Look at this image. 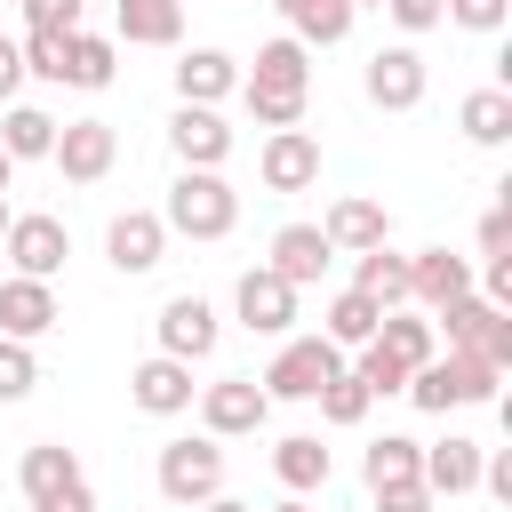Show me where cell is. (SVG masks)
Wrapping results in <instances>:
<instances>
[{
    "instance_id": "1",
    "label": "cell",
    "mask_w": 512,
    "mask_h": 512,
    "mask_svg": "<svg viewBox=\"0 0 512 512\" xmlns=\"http://www.w3.org/2000/svg\"><path fill=\"white\" fill-rule=\"evenodd\" d=\"M160 224H168L176 240H224V232L240 224V192H232L216 168H176V184H168V200H160Z\"/></svg>"
},
{
    "instance_id": "2",
    "label": "cell",
    "mask_w": 512,
    "mask_h": 512,
    "mask_svg": "<svg viewBox=\"0 0 512 512\" xmlns=\"http://www.w3.org/2000/svg\"><path fill=\"white\" fill-rule=\"evenodd\" d=\"M152 480H160V496H168L176 512L208 504V496L224 488V440H216V432H192V440H160V464H152Z\"/></svg>"
},
{
    "instance_id": "3",
    "label": "cell",
    "mask_w": 512,
    "mask_h": 512,
    "mask_svg": "<svg viewBox=\"0 0 512 512\" xmlns=\"http://www.w3.org/2000/svg\"><path fill=\"white\" fill-rule=\"evenodd\" d=\"M432 336H440V344H464V352H480V360H496V368H512V312L488 304L480 288L448 296V304L432 312Z\"/></svg>"
},
{
    "instance_id": "4",
    "label": "cell",
    "mask_w": 512,
    "mask_h": 512,
    "mask_svg": "<svg viewBox=\"0 0 512 512\" xmlns=\"http://www.w3.org/2000/svg\"><path fill=\"white\" fill-rule=\"evenodd\" d=\"M336 368H344V352H336L328 336H280V352L264 360L256 384H264V400H312Z\"/></svg>"
},
{
    "instance_id": "5",
    "label": "cell",
    "mask_w": 512,
    "mask_h": 512,
    "mask_svg": "<svg viewBox=\"0 0 512 512\" xmlns=\"http://www.w3.org/2000/svg\"><path fill=\"white\" fill-rule=\"evenodd\" d=\"M0 256H8V272H24V280H56L64 272V256H72V232H64V216H8V232H0Z\"/></svg>"
},
{
    "instance_id": "6",
    "label": "cell",
    "mask_w": 512,
    "mask_h": 512,
    "mask_svg": "<svg viewBox=\"0 0 512 512\" xmlns=\"http://www.w3.org/2000/svg\"><path fill=\"white\" fill-rule=\"evenodd\" d=\"M192 400H200V432H216V440H248V432H264V416H272V400H264L256 376H216V384H200Z\"/></svg>"
},
{
    "instance_id": "7",
    "label": "cell",
    "mask_w": 512,
    "mask_h": 512,
    "mask_svg": "<svg viewBox=\"0 0 512 512\" xmlns=\"http://www.w3.org/2000/svg\"><path fill=\"white\" fill-rule=\"evenodd\" d=\"M160 256H168V224H160V208H120V216L104 224V264H112L120 280H144Z\"/></svg>"
},
{
    "instance_id": "8",
    "label": "cell",
    "mask_w": 512,
    "mask_h": 512,
    "mask_svg": "<svg viewBox=\"0 0 512 512\" xmlns=\"http://www.w3.org/2000/svg\"><path fill=\"white\" fill-rule=\"evenodd\" d=\"M232 320H240L248 336H288V328H296V288H288L272 264H248L240 288H232Z\"/></svg>"
},
{
    "instance_id": "9",
    "label": "cell",
    "mask_w": 512,
    "mask_h": 512,
    "mask_svg": "<svg viewBox=\"0 0 512 512\" xmlns=\"http://www.w3.org/2000/svg\"><path fill=\"white\" fill-rule=\"evenodd\" d=\"M360 88H368V104H376V112H416V104H424V88H432V72H424V56L400 40V48H376V56H368Z\"/></svg>"
},
{
    "instance_id": "10",
    "label": "cell",
    "mask_w": 512,
    "mask_h": 512,
    "mask_svg": "<svg viewBox=\"0 0 512 512\" xmlns=\"http://www.w3.org/2000/svg\"><path fill=\"white\" fill-rule=\"evenodd\" d=\"M48 160L64 168V184H104L112 160H120V136H112V120H64Z\"/></svg>"
},
{
    "instance_id": "11",
    "label": "cell",
    "mask_w": 512,
    "mask_h": 512,
    "mask_svg": "<svg viewBox=\"0 0 512 512\" xmlns=\"http://www.w3.org/2000/svg\"><path fill=\"white\" fill-rule=\"evenodd\" d=\"M256 176H264V192H312L320 184V136L312 128H272L264 152H256Z\"/></svg>"
},
{
    "instance_id": "12",
    "label": "cell",
    "mask_w": 512,
    "mask_h": 512,
    "mask_svg": "<svg viewBox=\"0 0 512 512\" xmlns=\"http://www.w3.org/2000/svg\"><path fill=\"white\" fill-rule=\"evenodd\" d=\"M152 328H160V352H168V360H208L216 336H224V320H216L208 296H168Z\"/></svg>"
},
{
    "instance_id": "13",
    "label": "cell",
    "mask_w": 512,
    "mask_h": 512,
    "mask_svg": "<svg viewBox=\"0 0 512 512\" xmlns=\"http://www.w3.org/2000/svg\"><path fill=\"white\" fill-rule=\"evenodd\" d=\"M56 320H64V304H56V280H24V272H8V280H0V336H16V344H40Z\"/></svg>"
},
{
    "instance_id": "14",
    "label": "cell",
    "mask_w": 512,
    "mask_h": 512,
    "mask_svg": "<svg viewBox=\"0 0 512 512\" xmlns=\"http://www.w3.org/2000/svg\"><path fill=\"white\" fill-rule=\"evenodd\" d=\"M168 152H176L184 168H224V152H232L224 112H216V104H176V112H168Z\"/></svg>"
},
{
    "instance_id": "15",
    "label": "cell",
    "mask_w": 512,
    "mask_h": 512,
    "mask_svg": "<svg viewBox=\"0 0 512 512\" xmlns=\"http://www.w3.org/2000/svg\"><path fill=\"white\" fill-rule=\"evenodd\" d=\"M320 232H328V248H336V256H360V248L392 240V208H384V200H368V192H344V200H328Z\"/></svg>"
},
{
    "instance_id": "16",
    "label": "cell",
    "mask_w": 512,
    "mask_h": 512,
    "mask_svg": "<svg viewBox=\"0 0 512 512\" xmlns=\"http://www.w3.org/2000/svg\"><path fill=\"white\" fill-rule=\"evenodd\" d=\"M192 392H200V384H192V360H168V352H152V360L128 376V400H136L144 416H184Z\"/></svg>"
},
{
    "instance_id": "17",
    "label": "cell",
    "mask_w": 512,
    "mask_h": 512,
    "mask_svg": "<svg viewBox=\"0 0 512 512\" xmlns=\"http://www.w3.org/2000/svg\"><path fill=\"white\" fill-rule=\"evenodd\" d=\"M264 264H272V272H280L288 288H312V280H320V272L336 264V248H328V232H320V224H280V232H272V256H264Z\"/></svg>"
},
{
    "instance_id": "18",
    "label": "cell",
    "mask_w": 512,
    "mask_h": 512,
    "mask_svg": "<svg viewBox=\"0 0 512 512\" xmlns=\"http://www.w3.org/2000/svg\"><path fill=\"white\" fill-rule=\"evenodd\" d=\"M464 288H472V256H456V248H416V256H408V304L440 312V304L464 296Z\"/></svg>"
},
{
    "instance_id": "19",
    "label": "cell",
    "mask_w": 512,
    "mask_h": 512,
    "mask_svg": "<svg viewBox=\"0 0 512 512\" xmlns=\"http://www.w3.org/2000/svg\"><path fill=\"white\" fill-rule=\"evenodd\" d=\"M480 456H488L480 440L448 432V440H424V464H416V472H424L432 496H472V488H480Z\"/></svg>"
},
{
    "instance_id": "20",
    "label": "cell",
    "mask_w": 512,
    "mask_h": 512,
    "mask_svg": "<svg viewBox=\"0 0 512 512\" xmlns=\"http://www.w3.org/2000/svg\"><path fill=\"white\" fill-rule=\"evenodd\" d=\"M112 80H120V40L112 32H64L56 88H112Z\"/></svg>"
},
{
    "instance_id": "21",
    "label": "cell",
    "mask_w": 512,
    "mask_h": 512,
    "mask_svg": "<svg viewBox=\"0 0 512 512\" xmlns=\"http://www.w3.org/2000/svg\"><path fill=\"white\" fill-rule=\"evenodd\" d=\"M240 96V64L224 48H184L176 56V104H224Z\"/></svg>"
},
{
    "instance_id": "22",
    "label": "cell",
    "mask_w": 512,
    "mask_h": 512,
    "mask_svg": "<svg viewBox=\"0 0 512 512\" xmlns=\"http://www.w3.org/2000/svg\"><path fill=\"white\" fill-rule=\"evenodd\" d=\"M240 88H272V96H312V48H304L296 32L264 40V48H256V72H248Z\"/></svg>"
},
{
    "instance_id": "23",
    "label": "cell",
    "mask_w": 512,
    "mask_h": 512,
    "mask_svg": "<svg viewBox=\"0 0 512 512\" xmlns=\"http://www.w3.org/2000/svg\"><path fill=\"white\" fill-rule=\"evenodd\" d=\"M16 480H24V504H48V496L80 488L88 472H80V456H72L64 440H32V448H24V464H16Z\"/></svg>"
},
{
    "instance_id": "24",
    "label": "cell",
    "mask_w": 512,
    "mask_h": 512,
    "mask_svg": "<svg viewBox=\"0 0 512 512\" xmlns=\"http://www.w3.org/2000/svg\"><path fill=\"white\" fill-rule=\"evenodd\" d=\"M128 48H176L184 40V0H112Z\"/></svg>"
},
{
    "instance_id": "25",
    "label": "cell",
    "mask_w": 512,
    "mask_h": 512,
    "mask_svg": "<svg viewBox=\"0 0 512 512\" xmlns=\"http://www.w3.org/2000/svg\"><path fill=\"white\" fill-rule=\"evenodd\" d=\"M456 128H464V144L504 152V144H512V88H472V96L456 104Z\"/></svg>"
},
{
    "instance_id": "26",
    "label": "cell",
    "mask_w": 512,
    "mask_h": 512,
    "mask_svg": "<svg viewBox=\"0 0 512 512\" xmlns=\"http://www.w3.org/2000/svg\"><path fill=\"white\" fill-rule=\"evenodd\" d=\"M352 288H360V296H376L384 312H392V304H408V256H400L392 240L360 248V256H352Z\"/></svg>"
},
{
    "instance_id": "27",
    "label": "cell",
    "mask_w": 512,
    "mask_h": 512,
    "mask_svg": "<svg viewBox=\"0 0 512 512\" xmlns=\"http://www.w3.org/2000/svg\"><path fill=\"white\" fill-rule=\"evenodd\" d=\"M376 320H384V304H376V296L336 288V296H328V312H320V336H328L336 352H360V344L376 336Z\"/></svg>"
},
{
    "instance_id": "28",
    "label": "cell",
    "mask_w": 512,
    "mask_h": 512,
    "mask_svg": "<svg viewBox=\"0 0 512 512\" xmlns=\"http://www.w3.org/2000/svg\"><path fill=\"white\" fill-rule=\"evenodd\" d=\"M440 384H448V400H456V408H488V400H496V384H504V368H496V360H480V352H464V344H448V352H440Z\"/></svg>"
},
{
    "instance_id": "29",
    "label": "cell",
    "mask_w": 512,
    "mask_h": 512,
    "mask_svg": "<svg viewBox=\"0 0 512 512\" xmlns=\"http://www.w3.org/2000/svg\"><path fill=\"white\" fill-rule=\"evenodd\" d=\"M272 472H280V488L288 496H312V488H328V448H320V432H288L280 448H272Z\"/></svg>"
},
{
    "instance_id": "30",
    "label": "cell",
    "mask_w": 512,
    "mask_h": 512,
    "mask_svg": "<svg viewBox=\"0 0 512 512\" xmlns=\"http://www.w3.org/2000/svg\"><path fill=\"white\" fill-rule=\"evenodd\" d=\"M272 8L288 16V32H296L304 48H336V40L352 32V16H360L352 0H272Z\"/></svg>"
},
{
    "instance_id": "31",
    "label": "cell",
    "mask_w": 512,
    "mask_h": 512,
    "mask_svg": "<svg viewBox=\"0 0 512 512\" xmlns=\"http://www.w3.org/2000/svg\"><path fill=\"white\" fill-rule=\"evenodd\" d=\"M368 344H384L400 368H424V360L440 352V336H432V312H400V304L376 320V336H368Z\"/></svg>"
},
{
    "instance_id": "32",
    "label": "cell",
    "mask_w": 512,
    "mask_h": 512,
    "mask_svg": "<svg viewBox=\"0 0 512 512\" xmlns=\"http://www.w3.org/2000/svg\"><path fill=\"white\" fill-rule=\"evenodd\" d=\"M56 128H64V120H48L40 104H8V112H0V152H8V160H48V152H56Z\"/></svg>"
},
{
    "instance_id": "33",
    "label": "cell",
    "mask_w": 512,
    "mask_h": 512,
    "mask_svg": "<svg viewBox=\"0 0 512 512\" xmlns=\"http://www.w3.org/2000/svg\"><path fill=\"white\" fill-rule=\"evenodd\" d=\"M416 464H424V440H408V432H384V440H368V456H360V480H368V488H392V480H424Z\"/></svg>"
},
{
    "instance_id": "34",
    "label": "cell",
    "mask_w": 512,
    "mask_h": 512,
    "mask_svg": "<svg viewBox=\"0 0 512 512\" xmlns=\"http://www.w3.org/2000/svg\"><path fill=\"white\" fill-rule=\"evenodd\" d=\"M312 400H320V416H328V424H360V416L376 408V400H368V384L352 376V360H344V368H336V376H328Z\"/></svg>"
},
{
    "instance_id": "35",
    "label": "cell",
    "mask_w": 512,
    "mask_h": 512,
    "mask_svg": "<svg viewBox=\"0 0 512 512\" xmlns=\"http://www.w3.org/2000/svg\"><path fill=\"white\" fill-rule=\"evenodd\" d=\"M32 384H40V360H32V344H16V336H0V408H16V400H32Z\"/></svg>"
},
{
    "instance_id": "36",
    "label": "cell",
    "mask_w": 512,
    "mask_h": 512,
    "mask_svg": "<svg viewBox=\"0 0 512 512\" xmlns=\"http://www.w3.org/2000/svg\"><path fill=\"white\" fill-rule=\"evenodd\" d=\"M240 104H248V120H256V128H304V104H312V96H272V88H240Z\"/></svg>"
},
{
    "instance_id": "37",
    "label": "cell",
    "mask_w": 512,
    "mask_h": 512,
    "mask_svg": "<svg viewBox=\"0 0 512 512\" xmlns=\"http://www.w3.org/2000/svg\"><path fill=\"white\" fill-rule=\"evenodd\" d=\"M352 376L368 384V400H392V392L408 384V368H400V360H392L384 344H360V360H352Z\"/></svg>"
},
{
    "instance_id": "38",
    "label": "cell",
    "mask_w": 512,
    "mask_h": 512,
    "mask_svg": "<svg viewBox=\"0 0 512 512\" xmlns=\"http://www.w3.org/2000/svg\"><path fill=\"white\" fill-rule=\"evenodd\" d=\"M24 8V32H80V16H88V0H16Z\"/></svg>"
},
{
    "instance_id": "39",
    "label": "cell",
    "mask_w": 512,
    "mask_h": 512,
    "mask_svg": "<svg viewBox=\"0 0 512 512\" xmlns=\"http://www.w3.org/2000/svg\"><path fill=\"white\" fill-rule=\"evenodd\" d=\"M440 24H464V32H504L512 24V0H448Z\"/></svg>"
},
{
    "instance_id": "40",
    "label": "cell",
    "mask_w": 512,
    "mask_h": 512,
    "mask_svg": "<svg viewBox=\"0 0 512 512\" xmlns=\"http://www.w3.org/2000/svg\"><path fill=\"white\" fill-rule=\"evenodd\" d=\"M480 256H512V184H496V208L480 216Z\"/></svg>"
},
{
    "instance_id": "41",
    "label": "cell",
    "mask_w": 512,
    "mask_h": 512,
    "mask_svg": "<svg viewBox=\"0 0 512 512\" xmlns=\"http://www.w3.org/2000/svg\"><path fill=\"white\" fill-rule=\"evenodd\" d=\"M56 64H64V40L56 32H24V80H56Z\"/></svg>"
},
{
    "instance_id": "42",
    "label": "cell",
    "mask_w": 512,
    "mask_h": 512,
    "mask_svg": "<svg viewBox=\"0 0 512 512\" xmlns=\"http://www.w3.org/2000/svg\"><path fill=\"white\" fill-rule=\"evenodd\" d=\"M368 496H376V512H432L440 504L424 480H392V488H368Z\"/></svg>"
},
{
    "instance_id": "43",
    "label": "cell",
    "mask_w": 512,
    "mask_h": 512,
    "mask_svg": "<svg viewBox=\"0 0 512 512\" xmlns=\"http://www.w3.org/2000/svg\"><path fill=\"white\" fill-rule=\"evenodd\" d=\"M440 8H448V0H384V16H392L400 32H432V24H440Z\"/></svg>"
},
{
    "instance_id": "44",
    "label": "cell",
    "mask_w": 512,
    "mask_h": 512,
    "mask_svg": "<svg viewBox=\"0 0 512 512\" xmlns=\"http://www.w3.org/2000/svg\"><path fill=\"white\" fill-rule=\"evenodd\" d=\"M480 488H488L496 504H512V448H488V456H480Z\"/></svg>"
},
{
    "instance_id": "45",
    "label": "cell",
    "mask_w": 512,
    "mask_h": 512,
    "mask_svg": "<svg viewBox=\"0 0 512 512\" xmlns=\"http://www.w3.org/2000/svg\"><path fill=\"white\" fill-rule=\"evenodd\" d=\"M16 88H24V48L0 32V104H16Z\"/></svg>"
},
{
    "instance_id": "46",
    "label": "cell",
    "mask_w": 512,
    "mask_h": 512,
    "mask_svg": "<svg viewBox=\"0 0 512 512\" xmlns=\"http://www.w3.org/2000/svg\"><path fill=\"white\" fill-rule=\"evenodd\" d=\"M192 512H256V504H240V496H224V488H216V496H208V504H192Z\"/></svg>"
},
{
    "instance_id": "47",
    "label": "cell",
    "mask_w": 512,
    "mask_h": 512,
    "mask_svg": "<svg viewBox=\"0 0 512 512\" xmlns=\"http://www.w3.org/2000/svg\"><path fill=\"white\" fill-rule=\"evenodd\" d=\"M264 512H312V504H304V496H280V504H264Z\"/></svg>"
},
{
    "instance_id": "48",
    "label": "cell",
    "mask_w": 512,
    "mask_h": 512,
    "mask_svg": "<svg viewBox=\"0 0 512 512\" xmlns=\"http://www.w3.org/2000/svg\"><path fill=\"white\" fill-rule=\"evenodd\" d=\"M8 176H16V160H8V152H0V192H8Z\"/></svg>"
},
{
    "instance_id": "49",
    "label": "cell",
    "mask_w": 512,
    "mask_h": 512,
    "mask_svg": "<svg viewBox=\"0 0 512 512\" xmlns=\"http://www.w3.org/2000/svg\"><path fill=\"white\" fill-rule=\"evenodd\" d=\"M8 216H16V208H8V192H0V232H8Z\"/></svg>"
},
{
    "instance_id": "50",
    "label": "cell",
    "mask_w": 512,
    "mask_h": 512,
    "mask_svg": "<svg viewBox=\"0 0 512 512\" xmlns=\"http://www.w3.org/2000/svg\"><path fill=\"white\" fill-rule=\"evenodd\" d=\"M352 8H384V0H352Z\"/></svg>"
}]
</instances>
